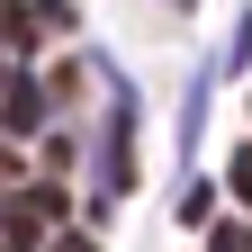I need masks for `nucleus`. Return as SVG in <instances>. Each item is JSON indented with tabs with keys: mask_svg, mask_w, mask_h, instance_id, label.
<instances>
[{
	"mask_svg": "<svg viewBox=\"0 0 252 252\" xmlns=\"http://www.w3.org/2000/svg\"><path fill=\"white\" fill-rule=\"evenodd\" d=\"M99 189H135V90L108 108L99 126Z\"/></svg>",
	"mask_w": 252,
	"mask_h": 252,
	"instance_id": "nucleus-1",
	"label": "nucleus"
},
{
	"mask_svg": "<svg viewBox=\"0 0 252 252\" xmlns=\"http://www.w3.org/2000/svg\"><path fill=\"white\" fill-rule=\"evenodd\" d=\"M234 198L252 207V153H234Z\"/></svg>",
	"mask_w": 252,
	"mask_h": 252,
	"instance_id": "nucleus-4",
	"label": "nucleus"
},
{
	"mask_svg": "<svg viewBox=\"0 0 252 252\" xmlns=\"http://www.w3.org/2000/svg\"><path fill=\"white\" fill-rule=\"evenodd\" d=\"M0 126H9V135H36L45 126V81H0Z\"/></svg>",
	"mask_w": 252,
	"mask_h": 252,
	"instance_id": "nucleus-3",
	"label": "nucleus"
},
{
	"mask_svg": "<svg viewBox=\"0 0 252 252\" xmlns=\"http://www.w3.org/2000/svg\"><path fill=\"white\" fill-rule=\"evenodd\" d=\"M54 216H63V189H18V198L0 207V234H9V243H36Z\"/></svg>",
	"mask_w": 252,
	"mask_h": 252,
	"instance_id": "nucleus-2",
	"label": "nucleus"
},
{
	"mask_svg": "<svg viewBox=\"0 0 252 252\" xmlns=\"http://www.w3.org/2000/svg\"><path fill=\"white\" fill-rule=\"evenodd\" d=\"M0 171H18V162H9V144H0Z\"/></svg>",
	"mask_w": 252,
	"mask_h": 252,
	"instance_id": "nucleus-5",
	"label": "nucleus"
}]
</instances>
